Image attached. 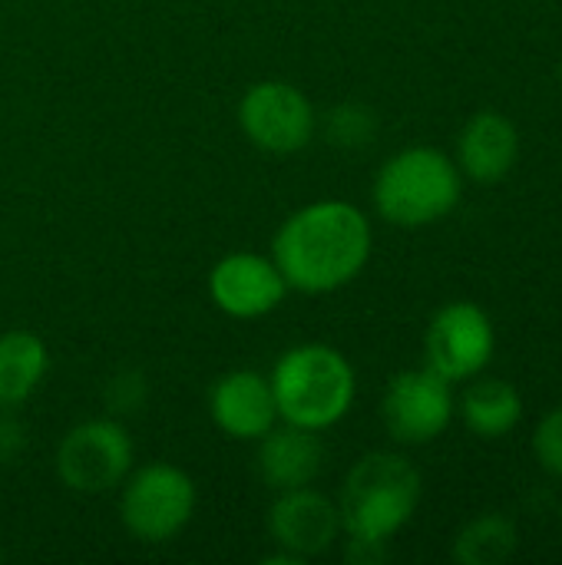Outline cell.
I'll return each instance as SVG.
<instances>
[{"instance_id":"1","label":"cell","mask_w":562,"mask_h":565,"mask_svg":"<svg viewBox=\"0 0 562 565\" xmlns=\"http://www.w3.org/2000/svg\"><path fill=\"white\" fill-rule=\"evenodd\" d=\"M368 215L341 199L311 202L291 212L272 242V262L278 265L288 291L328 295L351 285L371 258Z\"/></svg>"},{"instance_id":"2","label":"cell","mask_w":562,"mask_h":565,"mask_svg":"<svg viewBox=\"0 0 562 565\" xmlns=\"http://www.w3.org/2000/svg\"><path fill=\"white\" fill-rule=\"evenodd\" d=\"M268 384L275 394L278 420L315 434L344 420L358 394L351 361L338 348L318 341L288 348L275 361Z\"/></svg>"},{"instance_id":"12","label":"cell","mask_w":562,"mask_h":565,"mask_svg":"<svg viewBox=\"0 0 562 565\" xmlns=\"http://www.w3.org/2000/svg\"><path fill=\"white\" fill-rule=\"evenodd\" d=\"M209 414L232 440H262L278 424L275 394L258 371H229L209 391Z\"/></svg>"},{"instance_id":"19","label":"cell","mask_w":562,"mask_h":565,"mask_svg":"<svg viewBox=\"0 0 562 565\" xmlns=\"http://www.w3.org/2000/svg\"><path fill=\"white\" fill-rule=\"evenodd\" d=\"M533 454H537V463H540L550 477L562 480V407L550 411V414L537 424Z\"/></svg>"},{"instance_id":"23","label":"cell","mask_w":562,"mask_h":565,"mask_svg":"<svg viewBox=\"0 0 562 565\" xmlns=\"http://www.w3.org/2000/svg\"><path fill=\"white\" fill-rule=\"evenodd\" d=\"M0 556H3V550H0Z\"/></svg>"},{"instance_id":"21","label":"cell","mask_w":562,"mask_h":565,"mask_svg":"<svg viewBox=\"0 0 562 565\" xmlns=\"http://www.w3.org/2000/svg\"><path fill=\"white\" fill-rule=\"evenodd\" d=\"M391 556L388 543L381 540H358V536H348V550H344V559L354 565H378Z\"/></svg>"},{"instance_id":"8","label":"cell","mask_w":562,"mask_h":565,"mask_svg":"<svg viewBox=\"0 0 562 565\" xmlns=\"http://www.w3.org/2000/svg\"><path fill=\"white\" fill-rule=\"evenodd\" d=\"M381 417L397 444L417 447L437 440L454 420L450 381L431 367L394 374L381 401Z\"/></svg>"},{"instance_id":"6","label":"cell","mask_w":562,"mask_h":565,"mask_svg":"<svg viewBox=\"0 0 562 565\" xmlns=\"http://www.w3.org/2000/svg\"><path fill=\"white\" fill-rule=\"evenodd\" d=\"M132 437L119 420H83L70 427L56 447V477L79 497H99L123 487L132 470Z\"/></svg>"},{"instance_id":"3","label":"cell","mask_w":562,"mask_h":565,"mask_svg":"<svg viewBox=\"0 0 562 565\" xmlns=\"http://www.w3.org/2000/svg\"><path fill=\"white\" fill-rule=\"evenodd\" d=\"M421 470L401 454H364L341 487V530L358 540L391 543L417 513Z\"/></svg>"},{"instance_id":"22","label":"cell","mask_w":562,"mask_h":565,"mask_svg":"<svg viewBox=\"0 0 562 565\" xmlns=\"http://www.w3.org/2000/svg\"><path fill=\"white\" fill-rule=\"evenodd\" d=\"M23 450V427L13 417H0V463H10Z\"/></svg>"},{"instance_id":"13","label":"cell","mask_w":562,"mask_h":565,"mask_svg":"<svg viewBox=\"0 0 562 565\" xmlns=\"http://www.w3.org/2000/svg\"><path fill=\"white\" fill-rule=\"evenodd\" d=\"M258 444V477L268 490L282 493V490H298V487H311L325 467V444L318 440L315 430L305 427H272Z\"/></svg>"},{"instance_id":"17","label":"cell","mask_w":562,"mask_h":565,"mask_svg":"<svg viewBox=\"0 0 562 565\" xmlns=\"http://www.w3.org/2000/svg\"><path fill=\"white\" fill-rule=\"evenodd\" d=\"M517 550V523L503 513H484L470 520L454 540V559L460 565H503Z\"/></svg>"},{"instance_id":"14","label":"cell","mask_w":562,"mask_h":565,"mask_svg":"<svg viewBox=\"0 0 562 565\" xmlns=\"http://www.w3.org/2000/svg\"><path fill=\"white\" fill-rule=\"evenodd\" d=\"M520 156V132L503 113H477L457 139V169L474 182H500Z\"/></svg>"},{"instance_id":"16","label":"cell","mask_w":562,"mask_h":565,"mask_svg":"<svg viewBox=\"0 0 562 565\" xmlns=\"http://www.w3.org/2000/svg\"><path fill=\"white\" fill-rule=\"evenodd\" d=\"M460 417L470 427V434L484 440H500L507 437L520 417H523V397L510 381L484 377L474 381L464 397H460Z\"/></svg>"},{"instance_id":"7","label":"cell","mask_w":562,"mask_h":565,"mask_svg":"<svg viewBox=\"0 0 562 565\" xmlns=\"http://www.w3.org/2000/svg\"><path fill=\"white\" fill-rule=\"evenodd\" d=\"M238 126L262 152L291 156L315 139L318 113L295 83L262 79L245 89L238 103Z\"/></svg>"},{"instance_id":"5","label":"cell","mask_w":562,"mask_h":565,"mask_svg":"<svg viewBox=\"0 0 562 565\" xmlns=\"http://www.w3.org/2000/svg\"><path fill=\"white\" fill-rule=\"evenodd\" d=\"M195 483L176 463H146L129 470L119 497V520L136 543L162 546L176 540L195 513Z\"/></svg>"},{"instance_id":"10","label":"cell","mask_w":562,"mask_h":565,"mask_svg":"<svg viewBox=\"0 0 562 565\" xmlns=\"http://www.w3.org/2000/svg\"><path fill=\"white\" fill-rule=\"evenodd\" d=\"M288 285L278 265L258 252H232L209 271L212 305L238 321H255L282 308Z\"/></svg>"},{"instance_id":"9","label":"cell","mask_w":562,"mask_h":565,"mask_svg":"<svg viewBox=\"0 0 562 565\" xmlns=\"http://www.w3.org/2000/svg\"><path fill=\"white\" fill-rule=\"evenodd\" d=\"M497 348L494 324L484 308L474 301H450L444 305L424 338L427 367L437 371L447 381H467L477 377Z\"/></svg>"},{"instance_id":"4","label":"cell","mask_w":562,"mask_h":565,"mask_svg":"<svg viewBox=\"0 0 562 565\" xmlns=\"http://www.w3.org/2000/svg\"><path fill=\"white\" fill-rule=\"evenodd\" d=\"M460 202V169L431 146L391 156L374 179V205L397 228H424L450 215Z\"/></svg>"},{"instance_id":"20","label":"cell","mask_w":562,"mask_h":565,"mask_svg":"<svg viewBox=\"0 0 562 565\" xmlns=\"http://www.w3.org/2000/svg\"><path fill=\"white\" fill-rule=\"evenodd\" d=\"M146 401V384H142V374H119L109 381L106 387V404L119 414L126 411H139Z\"/></svg>"},{"instance_id":"18","label":"cell","mask_w":562,"mask_h":565,"mask_svg":"<svg viewBox=\"0 0 562 565\" xmlns=\"http://www.w3.org/2000/svg\"><path fill=\"white\" fill-rule=\"evenodd\" d=\"M378 132V116L361 103H341L328 113V139L341 149H364Z\"/></svg>"},{"instance_id":"11","label":"cell","mask_w":562,"mask_h":565,"mask_svg":"<svg viewBox=\"0 0 562 565\" xmlns=\"http://www.w3.org/2000/svg\"><path fill=\"white\" fill-rule=\"evenodd\" d=\"M268 533L278 550L295 556L298 563L315 559L335 546L341 530V510L331 497L315 487L282 490L268 507Z\"/></svg>"},{"instance_id":"15","label":"cell","mask_w":562,"mask_h":565,"mask_svg":"<svg viewBox=\"0 0 562 565\" xmlns=\"http://www.w3.org/2000/svg\"><path fill=\"white\" fill-rule=\"evenodd\" d=\"M46 371H50V354L36 334L23 328L3 331L0 334V411H13L26 404L43 384Z\"/></svg>"}]
</instances>
